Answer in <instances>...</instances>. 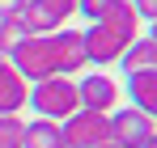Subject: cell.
Listing matches in <instances>:
<instances>
[{"instance_id": "obj_1", "label": "cell", "mask_w": 157, "mask_h": 148, "mask_svg": "<svg viewBox=\"0 0 157 148\" xmlns=\"http://www.w3.org/2000/svg\"><path fill=\"white\" fill-rule=\"evenodd\" d=\"M30 110L38 114V119H51V123H64V119H72L81 110L77 102V80H68V76H47V80H38V85H30Z\"/></svg>"}, {"instance_id": "obj_16", "label": "cell", "mask_w": 157, "mask_h": 148, "mask_svg": "<svg viewBox=\"0 0 157 148\" xmlns=\"http://www.w3.org/2000/svg\"><path fill=\"white\" fill-rule=\"evenodd\" d=\"M21 38H26V34H21V30H17V25H13V21H0V59H4L9 51L17 47Z\"/></svg>"}, {"instance_id": "obj_8", "label": "cell", "mask_w": 157, "mask_h": 148, "mask_svg": "<svg viewBox=\"0 0 157 148\" xmlns=\"http://www.w3.org/2000/svg\"><path fill=\"white\" fill-rule=\"evenodd\" d=\"M98 25H106L115 38H123V43H136L140 38V17H136V9H132V0H110L106 4V13L98 17Z\"/></svg>"}, {"instance_id": "obj_15", "label": "cell", "mask_w": 157, "mask_h": 148, "mask_svg": "<svg viewBox=\"0 0 157 148\" xmlns=\"http://www.w3.org/2000/svg\"><path fill=\"white\" fill-rule=\"evenodd\" d=\"M38 4H43V9H47L59 25L68 21V17H77V0H38Z\"/></svg>"}, {"instance_id": "obj_11", "label": "cell", "mask_w": 157, "mask_h": 148, "mask_svg": "<svg viewBox=\"0 0 157 148\" xmlns=\"http://www.w3.org/2000/svg\"><path fill=\"white\" fill-rule=\"evenodd\" d=\"M128 106L140 114H153L157 110V72H128Z\"/></svg>"}, {"instance_id": "obj_9", "label": "cell", "mask_w": 157, "mask_h": 148, "mask_svg": "<svg viewBox=\"0 0 157 148\" xmlns=\"http://www.w3.org/2000/svg\"><path fill=\"white\" fill-rule=\"evenodd\" d=\"M9 21L17 25V30H21L26 38H47V34H55V30H64V25L55 21L51 13H47V9L38 4V0H26V4H21V9H17V13H13Z\"/></svg>"}, {"instance_id": "obj_4", "label": "cell", "mask_w": 157, "mask_h": 148, "mask_svg": "<svg viewBox=\"0 0 157 148\" xmlns=\"http://www.w3.org/2000/svg\"><path fill=\"white\" fill-rule=\"evenodd\" d=\"M106 119H110V144H119V148H140L149 140H157L153 114H140V110L123 106V110H110Z\"/></svg>"}, {"instance_id": "obj_2", "label": "cell", "mask_w": 157, "mask_h": 148, "mask_svg": "<svg viewBox=\"0 0 157 148\" xmlns=\"http://www.w3.org/2000/svg\"><path fill=\"white\" fill-rule=\"evenodd\" d=\"M13 68H17V76L26 80V85H38V80H47V76H55V55H51V34L47 38H21L17 47L4 55Z\"/></svg>"}, {"instance_id": "obj_13", "label": "cell", "mask_w": 157, "mask_h": 148, "mask_svg": "<svg viewBox=\"0 0 157 148\" xmlns=\"http://www.w3.org/2000/svg\"><path fill=\"white\" fill-rule=\"evenodd\" d=\"M21 148H64V140H59V123H51V119H30Z\"/></svg>"}, {"instance_id": "obj_7", "label": "cell", "mask_w": 157, "mask_h": 148, "mask_svg": "<svg viewBox=\"0 0 157 148\" xmlns=\"http://www.w3.org/2000/svg\"><path fill=\"white\" fill-rule=\"evenodd\" d=\"M81 38H85V59L89 64H119V55L128 51L123 38H115L106 25H89V30H81Z\"/></svg>"}, {"instance_id": "obj_20", "label": "cell", "mask_w": 157, "mask_h": 148, "mask_svg": "<svg viewBox=\"0 0 157 148\" xmlns=\"http://www.w3.org/2000/svg\"><path fill=\"white\" fill-rule=\"evenodd\" d=\"M140 148H157V140H149V144H140Z\"/></svg>"}, {"instance_id": "obj_3", "label": "cell", "mask_w": 157, "mask_h": 148, "mask_svg": "<svg viewBox=\"0 0 157 148\" xmlns=\"http://www.w3.org/2000/svg\"><path fill=\"white\" fill-rule=\"evenodd\" d=\"M59 140H64V148H98L110 140V119L94 114V110H77L72 119L59 123Z\"/></svg>"}, {"instance_id": "obj_21", "label": "cell", "mask_w": 157, "mask_h": 148, "mask_svg": "<svg viewBox=\"0 0 157 148\" xmlns=\"http://www.w3.org/2000/svg\"><path fill=\"white\" fill-rule=\"evenodd\" d=\"M98 148H119V144H110V140H106V144H98Z\"/></svg>"}, {"instance_id": "obj_10", "label": "cell", "mask_w": 157, "mask_h": 148, "mask_svg": "<svg viewBox=\"0 0 157 148\" xmlns=\"http://www.w3.org/2000/svg\"><path fill=\"white\" fill-rule=\"evenodd\" d=\"M26 98H30V85L17 76L9 59H0V114H21Z\"/></svg>"}, {"instance_id": "obj_6", "label": "cell", "mask_w": 157, "mask_h": 148, "mask_svg": "<svg viewBox=\"0 0 157 148\" xmlns=\"http://www.w3.org/2000/svg\"><path fill=\"white\" fill-rule=\"evenodd\" d=\"M51 55H55V76H72L89 64L85 59V38H81V30H55L51 34Z\"/></svg>"}, {"instance_id": "obj_14", "label": "cell", "mask_w": 157, "mask_h": 148, "mask_svg": "<svg viewBox=\"0 0 157 148\" xmlns=\"http://www.w3.org/2000/svg\"><path fill=\"white\" fill-rule=\"evenodd\" d=\"M21 140H26V119L0 114V148H21Z\"/></svg>"}, {"instance_id": "obj_5", "label": "cell", "mask_w": 157, "mask_h": 148, "mask_svg": "<svg viewBox=\"0 0 157 148\" xmlns=\"http://www.w3.org/2000/svg\"><path fill=\"white\" fill-rule=\"evenodd\" d=\"M77 102H81V110L110 114V110L119 106V85H115L106 72H89V76L77 80Z\"/></svg>"}, {"instance_id": "obj_17", "label": "cell", "mask_w": 157, "mask_h": 148, "mask_svg": "<svg viewBox=\"0 0 157 148\" xmlns=\"http://www.w3.org/2000/svg\"><path fill=\"white\" fill-rule=\"evenodd\" d=\"M106 4H110V0H77V13H81V17H85L89 25H94V21H98V17L106 13Z\"/></svg>"}, {"instance_id": "obj_12", "label": "cell", "mask_w": 157, "mask_h": 148, "mask_svg": "<svg viewBox=\"0 0 157 148\" xmlns=\"http://www.w3.org/2000/svg\"><path fill=\"white\" fill-rule=\"evenodd\" d=\"M119 64H123V72H149L157 64V38L153 34H140V38L119 55Z\"/></svg>"}, {"instance_id": "obj_18", "label": "cell", "mask_w": 157, "mask_h": 148, "mask_svg": "<svg viewBox=\"0 0 157 148\" xmlns=\"http://www.w3.org/2000/svg\"><path fill=\"white\" fill-rule=\"evenodd\" d=\"M132 9H136V17H140V25L157 17V0H132Z\"/></svg>"}, {"instance_id": "obj_19", "label": "cell", "mask_w": 157, "mask_h": 148, "mask_svg": "<svg viewBox=\"0 0 157 148\" xmlns=\"http://www.w3.org/2000/svg\"><path fill=\"white\" fill-rule=\"evenodd\" d=\"M21 4H26V0H0V21H9V17H13Z\"/></svg>"}]
</instances>
